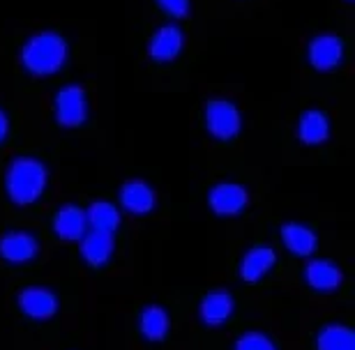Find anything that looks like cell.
<instances>
[{
  "mask_svg": "<svg viewBox=\"0 0 355 350\" xmlns=\"http://www.w3.org/2000/svg\"><path fill=\"white\" fill-rule=\"evenodd\" d=\"M67 60V44L55 33H40L21 51V62L28 71L37 76H49L62 69Z\"/></svg>",
  "mask_w": 355,
  "mask_h": 350,
  "instance_id": "cell-1",
  "label": "cell"
},
{
  "mask_svg": "<svg viewBox=\"0 0 355 350\" xmlns=\"http://www.w3.org/2000/svg\"><path fill=\"white\" fill-rule=\"evenodd\" d=\"M46 187L44 164L33 157H19L7 170V194L14 203L28 205L35 203Z\"/></svg>",
  "mask_w": 355,
  "mask_h": 350,
  "instance_id": "cell-2",
  "label": "cell"
},
{
  "mask_svg": "<svg viewBox=\"0 0 355 350\" xmlns=\"http://www.w3.org/2000/svg\"><path fill=\"white\" fill-rule=\"evenodd\" d=\"M205 125H208V132L215 139L231 141L233 137H238L240 127H243V120H240V113L231 102L215 99V102H210L208 109H205Z\"/></svg>",
  "mask_w": 355,
  "mask_h": 350,
  "instance_id": "cell-3",
  "label": "cell"
},
{
  "mask_svg": "<svg viewBox=\"0 0 355 350\" xmlns=\"http://www.w3.org/2000/svg\"><path fill=\"white\" fill-rule=\"evenodd\" d=\"M88 118V102L81 85H67L55 95V120L62 127H79Z\"/></svg>",
  "mask_w": 355,
  "mask_h": 350,
  "instance_id": "cell-4",
  "label": "cell"
},
{
  "mask_svg": "<svg viewBox=\"0 0 355 350\" xmlns=\"http://www.w3.org/2000/svg\"><path fill=\"white\" fill-rule=\"evenodd\" d=\"M247 201H250L247 189L240 187V184H233V182L217 184V187L210 191V208L215 210L219 217L238 214L240 210H245Z\"/></svg>",
  "mask_w": 355,
  "mask_h": 350,
  "instance_id": "cell-5",
  "label": "cell"
},
{
  "mask_svg": "<svg viewBox=\"0 0 355 350\" xmlns=\"http://www.w3.org/2000/svg\"><path fill=\"white\" fill-rule=\"evenodd\" d=\"M344 58V44L342 40L335 37V35H321L311 42L309 46V60L311 65L321 71L335 69Z\"/></svg>",
  "mask_w": 355,
  "mask_h": 350,
  "instance_id": "cell-6",
  "label": "cell"
},
{
  "mask_svg": "<svg viewBox=\"0 0 355 350\" xmlns=\"http://www.w3.org/2000/svg\"><path fill=\"white\" fill-rule=\"evenodd\" d=\"M19 306L26 316L35 320H46L58 311V299L46 288H26L19 295Z\"/></svg>",
  "mask_w": 355,
  "mask_h": 350,
  "instance_id": "cell-7",
  "label": "cell"
},
{
  "mask_svg": "<svg viewBox=\"0 0 355 350\" xmlns=\"http://www.w3.org/2000/svg\"><path fill=\"white\" fill-rule=\"evenodd\" d=\"M53 231L62 240H69V242L81 240L83 235L88 233L86 210L76 208V205H65V208H60L53 219Z\"/></svg>",
  "mask_w": 355,
  "mask_h": 350,
  "instance_id": "cell-8",
  "label": "cell"
},
{
  "mask_svg": "<svg viewBox=\"0 0 355 350\" xmlns=\"http://www.w3.org/2000/svg\"><path fill=\"white\" fill-rule=\"evenodd\" d=\"M182 42H184V37H182L180 28L164 26L155 33V37L150 40V44H148V53H150L153 60L168 62L182 51Z\"/></svg>",
  "mask_w": 355,
  "mask_h": 350,
  "instance_id": "cell-9",
  "label": "cell"
},
{
  "mask_svg": "<svg viewBox=\"0 0 355 350\" xmlns=\"http://www.w3.org/2000/svg\"><path fill=\"white\" fill-rule=\"evenodd\" d=\"M37 254V240L31 233L17 231L0 238V256L10 263H26Z\"/></svg>",
  "mask_w": 355,
  "mask_h": 350,
  "instance_id": "cell-10",
  "label": "cell"
},
{
  "mask_svg": "<svg viewBox=\"0 0 355 350\" xmlns=\"http://www.w3.org/2000/svg\"><path fill=\"white\" fill-rule=\"evenodd\" d=\"M81 254L90 265L102 268L113 256V233L104 231H90L81 238Z\"/></svg>",
  "mask_w": 355,
  "mask_h": 350,
  "instance_id": "cell-11",
  "label": "cell"
},
{
  "mask_svg": "<svg viewBox=\"0 0 355 350\" xmlns=\"http://www.w3.org/2000/svg\"><path fill=\"white\" fill-rule=\"evenodd\" d=\"M120 203L123 208L132 214H148L155 208V191L148 187L146 182L132 180L120 189Z\"/></svg>",
  "mask_w": 355,
  "mask_h": 350,
  "instance_id": "cell-12",
  "label": "cell"
},
{
  "mask_svg": "<svg viewBox=\"0 0 355 350\" xmlns=\"http://www.w3.org/2000/svg\"><path fill=\"white\" fill-rule=\"evenodd\" d=\"M304 279L316 290H323V292H330V290H337L342 286V270H339L335 263L330 261H311L307 270H304Z\"/></svg>",
  "mask_w": 355,
  "mask_h": 350,
  "instance_id": "cell-13",
  "label": "cell"
},
{
  "mask_svg": "<svg viewBox=\"0 0 355 350\" xmlns=\"http://www.w3.org/2000/svg\"><path fill=\"white\" fill-rule=\"evenodd\" d=\"M277 256L270 247H254L245 254L243 263H240V277L245 281H259L270 272L275 265Z\"/></svg>",
  "mask_w": 355,
  "mask_h": 350,
  "instance_id": "cell-14",
  "label": "cell"
},
{
  "mask_svg": "<svg viewBox=\"0 0 355 350\" xmlns=\"http://www.w3.org/2000/svg\"><path fill=\"white\" fill-rule=\"evenodd\" d=\"M233 313V297L224 290H215L203 297L201 302V318L208 325H222Z\"/></svg>",
  "mask_w": 355,
  "mask_h": 350,
  "instance_id": "cell-15",
  "label": "cell"
},
{
  "mask_svg": "<svg viewBox=\"0 0 355 350\" xmlns=\"http://www.w3.org/2000/svg\"><path fill=\"white\" fill-rule=\"evenodd\" d=\"M282 240L291 254L309 256L316 249V235L311 228L302 224H286L282 226Z\"/></svg>",
  "mask_w": 355,
  "mask_h": 350,
  "instance_id": "cell-16",
  "label": "cell"
},
{
  "mask_svg": "<svg viewBox=\"0 0 355 350\" xmlns=\"http://www.w3.org/2000/svg\"><path fill=\"white\" fill-rule=\"evenodd\" d=\"M297 134H300V141L307 143V146H318V143H323L325 139H328L330 123L321 111H307L300 118Z\"/></svg>",
  "mask_w": 355,
  "mask_h": 350,
  "instance_id": "cell-17",
  "label": "cell"
},
{
  "mask_svg": "<svg viewBox=\"0 0 355 350\" xmlns=\"http://www.w3.org/2000/svg\"><path fill=\"white\" fill-rule=\"evenodd\" d=\"M88 228L90 231H104V233H116V228L120 226V212L116 205L97 201L92 203L86 210Z\"/></svg>",
  "mask_w": 355,
  "mask_h": 350,
  "instance_id": "cell-18",
  "label": "cell"
},
{
  "mask_svg": "<svg viewBox=\"0 0 355 350\" xmlns=\"http://www.w3.org/2000/svg\"><path fill=\"white\" fill-rule=\"evenodd\" d=\"M141 332L150 341L164 339L168 332L166 311L162 309V306H148V309H144V313H141Z\"/></svg>",
  "mask_w": 355,
  "mask_h": 350,
  "instance_id": "cell-19",
  "label": "cell"
},
{
  "mask_svg": "<svg viewBox=\"0 0 355 350\" xmlns=\"http://www.w3.org/2000/svg\"><path fill=\"white\" fill-rule=\"evenodd\" d=\"M318 350H355V334L344 325H328L318 334Z\"/></svg>",
  "mask_w": 355,
  "mask_h": 350,
  "instance_id": "cell-20",
  "label": "cell"
},
{
  "mask_svg": "<svg viewBox=\"0 0 355 350\" xmlns=\"http://www.w3.org/2000/svg\"><path fill=\"white\" fill-rule=\"evenodd\" d=\"M236 350H277V348H275L272 341L266 337V334L250 332V334H243V337L238 339Z\"/></svg>",
  "mask_w": 355,
  "mask_h": 350,
  "instance_id": "cell-21",
  "label": "cell"
},
{
  "mask_svg": "<svg viewBox=\"0 0 355 350\" xmlns=\"http://www.w3.org/2000/svg\"><path fill=\"white\" fill-rule=\"evenodd\" d=\"M159 7L175 19L189 17V0H157Z\"/></svg>",
  "mask_w": 355,
  "mask_h": 350,
  "instance_id": "cell-22",
  "label": "cell"
},
{
  "mask_svg": "<svg viewBox=\"0 0 355 350\" xmlns=\"http://www.w3.org/2000/svg\"><path fill=\"white\" fill-rule=\"evenodd\" d=\"M7 132H10V120H7L5 111H0V143L7 139Z\"/></svg>",
  "mask_w": 355,
  "mask_h": 350,
  "instance_id": "cell-23",
  "label": "cell"
}]
</instances>
